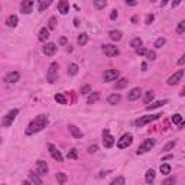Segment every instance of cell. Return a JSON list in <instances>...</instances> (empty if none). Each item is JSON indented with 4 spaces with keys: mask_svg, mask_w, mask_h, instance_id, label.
Returning a JSON list of instances; mask_svg holds the SVG:
<instances>
[{
    "mask_svg": "<svg viewBox=\"0 0 185 185\" xmlns=\"http://www.w3.org/2000/svg\"><path fill=\"white\" fill-rule=\"evenodd\" d=\"M172 122L174 123H175V124H179V123H181L182 122V116H181V114H174V116H172Z\"/></svg>",
    "mask_w": 185,
    "mask_h": 185,
    "instance_id": "f6af8a7d",
    "label": "cell"
},
{
    "mask_svg": "<svg viewBox=\"0 0 185 185\" xmlns=\"http://www.w3.org/2000/svg\"><path fill=\"white\" fill-rule=\"evenodd\" d=\"M185 64V55H182L181 58L178 59V65H184Z\"/></svg>",
    "mask_w": 185,
    "mask_h": 185,
    "instance_id": "816d5d0a",
    "label": "cell"
},
{
    "mask_svg": "<svg viewBox=\"0 0 185 185\" xmlns=\"http://www.w3.org/2000/svg\"><path fill=\"white\" fill-rule=\"evenodd\" d=\"M103 145H104V147H107V149L113 147V145H114V138L110 135V132L107 130V129L103 130Z\"/></svg>",
    "mask_w": 185,
    "mask_h": 185,
    "instance_id": "ba28073f",
    "label": "cell"
},
{
    "mask_svg": "<svg viewBox=\"0 0 185 185\" xmlns=\"http://www.w3.org/2000/svg\"><path fill=\"white\" fill-rule=\"evenodd\" d=\"M110 19H111V20H116V19H117V10H111V13H110Z\"/></svg>",
    "mask_w": 185,
    "mask_h": 185,
    "instance_id": "f907efd6",
    "label": "cell"
},
{
    "mask_svg": "<svg viewBox=\"0 0 185 185\" xmlns=\"http://www.w3.org/2000/svg\"><path fill=\"white\" fill-rule=\"evenodd\" d=\"M160 116H162L160 113L151 114V116H142L140 119H138V120H136V126L142 127V126H145V124H147V123L153 122V120H158V119H160Z\"/></svg>",
    "mask_w": 185,
    "mask_h": 185,
    "instance_id": "5b68a950",
    "label": "cell"
},
{
    "mask_svg": "<svg viewBox=\"0 0 185 185\" xmlns=\"http://www.w3.org/2000/svg\"><path fill=\"white\" fill-rule=\"evenodd\" d=\"M127 84H129V80H127V78H120V80L116 81L114 88H116V90H122V88H124V87H127Z\"/></svg>",
    "mask_w": 185,
    "mask_h": 185,
    "instance_id": "cb8c5ba5",
    "label": "cell"
},
{
    "mask_svg": "<svg viewBox=\"0 0 185 185\" xmlns=\"http://www.w3.org/2000/svg\"><path fill=\"white\" fill-rule=\"evenodd\" d=\"M88 92H91V87L90 85H84L81 88V94H88Z\"/></svg>",
    "mask_w": 185,
    "mask_h": 185,
    "instance_id": "7dc6e473",
    "label": "cell"
},
{
    "mask_svg": "<svg viewBox=\"0 0 185 185\" xmlns=\"http://www.w3.org/2000/svg\"><path fill=\"white\" fill-rule=\"evenodd\" d=\"M94 6L101 10V9H104L106 6H107V2H106V0H96V2H94Z\"/></svg>",
    "mask_w": 185,
    "mask_h": 185,
    "instance_id": "74e56055",
    "label": "cell"
},
{
    "mask_svg": "<svg viewBox=\"0 0 185 185\" xmlns=\"http://www.w3.org/2000/svg\"><path fill=\"white\" fill-rule=\"evenodd\" d=\"M39 41L41 42H45V41H48V38H49V30L46 29V28H42V29L39 30Z\"/></svg>",
    "mask_w": 185,
    "mask_h": 185,
    "instance_id": "603a6c76",
    "label": "cell"
},
{
    "mask_svg": "<svg viewBox=\"0 0 185 185\" xmlns=\"http://www.w3.org/2000/svg\"><path fill=\"white\" fill-rule=\"evenodd\" d=\"M56 78H58V62H52L46 72V80L49 83H55Z\"/></svg>",
    "mask_w": 185,
    "mask_h": 185,
    "instance_id": "3957f363",
    "label": "cell"
},
{
    "mask_svg": "<svg viewBox=\"0 0 185 185\" xmlns=\"http://www.w3.org/2000/svg\"><path fill=\"white\" fill-rule=\"evenodd\" d=\"M77 72H78V65H77V64H70V67H68V74H70V75H75Z\"/></svg>",
    "mask_w": 185,
    "mask_h": 185,
    "instance_id": "836d02e7",
    "label": "cell"
},
{
    "mask_svg": "<svg viewBox=\"0 0 185 185\" xmlns=\"http://www.w3.org/2000/svg\"><path fill=\"white\" fill-rule=\"evenodd\" d=\"M55 101L59 103V104H67V97L64 96V94H55Z\"/></svg>",
    "mask_w": 185,
    "mask_h": 185,
    "instance_id": "1f68e13d",
    "label": "cell"
},
{
    "mask_svg": "<svg viewBox=\"0 0 185 185\" xmlns=\"http://www.w3.org/2000/svg\"><path fill=\"white\" fill-rule=\"evenodd\" d=\"M46 124H48V116L46 114H39V116L35 117V120H32L29 123V126L26 129V135L30 136L34 133H38V132L43 130L46 127Z\"/></svg>",
    "mask_w": 185,
    "mask_h": 185,
    "instance_id": "6da1fadb",
    "label": "cell"
},
{
    "mask_svg": "<svg viewBox=\"0 0 185 185\" xmlns=\"http://www.w3.org/2000/svg\"><path fill=\"white\" fill-rule=\"evenodd\" d=\"M147 70V65H146V62H143L142 64V71H146Z\"/></svg>",
    "mask_w": 185,
    "mask_h": 185,
    "instance_id": "11a10c76",
    "label": "cell"
},
{
    "mask_svg": "<svg viewBox=\"0 0 185 185\" xmlns=\"http://www.w3.org/2000/svg\"><path fill=\"white\" fill-rule=\"evenodd\" d=\"M153 97H155V92H153V91H146V92H145V97H143L145 104H149V103L153 100Z\"/></svg>",
    "mask_w": 185,
    "mask_h": 185,
    "instance_id": "f546056e",
    "label": "cell"
},
{
    "mask_svg": "<svg viewBox=\"0 0 185 185\" xmlns=\"http://www.w3.org/2000/svg\"><path fill=\"white\" fill-rule=\"evenodd\" d=\"M36 172H38V175L41 177V175H48V164H46L45 160H38L36 162Z\"/></svg>",
    "mask_w": 185,
    "mask_h": 185,
    "instance_id": "7c38bea8",
    "label": "cell"
},
{
    "mask_svg": "<svg viewBox=\"0 0 185 185\" xmlns=\"http://www.w3.org/2000/svg\"><path fill=\"white\" fill-rule=\"evenodd\" d=\"M175 182H177V178L171 177V178H168V179H165V181L162 182V185H175Z\"/></svg>",
    "mask_w": 185,
    "mask_h": 185,
    "instance_id": "ee69618b",
    "label": "cell"
},
{
    "mask_svg": "<svg viewBox=\"0 0 185 185\" xmlns=\"http://www.w3.org/2000/svg\"><path fill=\"white\" fill-rule=\"evenodd\" d=\"M22 185H32V182H30V181H23V184H22Z\"/></svg>",
    "mask_w": 185,
    "mask_h": 185,
    "instance_id": "6f0895ef",
    "label": "cell"
},
{
    "mask_svg": "<svg viewBox=\"0 0 185 185\" xmlns=\"http://www.w3.org/2000/svg\"><path fill=\"white\" fill-rule=\"evenodd\" d=\"M6 23H7V26H10V28H16V25H17V16H16V15H10V16L7 17Z\"/></svg>",
    "mask_w": 185,
    "mask_h": 185,
    "instance_id": "484cf974",
    "label": "cell"
},
{
    "mask_svg": "<svg viewBox=\"0 0 185 185\" xmlns=\"http://www.w3.org/2000/svg\"><path fill=\"white\" fill-rule=\"evenodd\" d=\"M109 36H110V39H111V41H116V42H119V41L123 38V34L120 32V30H110Z\"/></svg>",
    "mask_w": 185,
    "mask_h": 185,
    "instance_id": "44dd1931",
    "label": "cell"
},
{
    "mask_svg": "<svg viewBox=\"0 0 185 185\" xmlns=\"http://www.w3.org/2000/svg\"><path fill=\"white\" fill-rule=\"evenodd\" d=\"M127 6H136L138 4V2H126Z\"/></svg>",
    "mask_w": 185,
    "mask_h": 185,
    "instance_id": "db71d44e",
    "label": "cell"
},
{
    "mask_svg": "<svg viewBox=\"0 0 185 185\" xmlns=\"http://www.w3.org/2000/svg\"><path fill=\"white\" fill-rule=\"evenodd\" d=\"M68 129H70V133L72 135V138H74V139H83V136H84V135H83V132H81L80 129L75 126V124H70Z\"/></svg>",
    "mask_w": 185,
    "mask_h": 185,
    "instance_id": "2e32d148",
    "label": "cell"
},
{
    "mask_svg": "<svg viewBox=\"0 0 185 185\" xmlns=\"http://www.w3.org/2000/svg\"><path fill=\"white\" fill-rule=\"evenodd\" d=\"M67 174H64V172H58L56 174V181H58L59 185H64L65 182H67Z\"/></svg>",
    "mask_w": 185,
    "mask_h": 185,
    "instance_id": "f1b7e54d",
    "label": "cell"
},
{
    "mask_svg": "<svg viewBox=\"0 0 185 185\" xmlns=\"http://www.w3.org/2000/svg\"><path fill=\"white\" fill-rule=\"evenodd\" d=\"M0 9H2V7H0Z\"/></svg>",
    "mask_w": 185,
    "mask_h": 185,
    "instance_id": "91938a15",
    "label": "cell"
},
{
    "mask_svg": "<svg viewBox=\"0 0 185 185\" xmlns=\"http://www.w3.org/2000/svg\"><path fill=\"white\" fill-rule=\"evenodd\" d=\"M87 41H88V35L87 34H81L80 36H78V39H77V42H78L80 46H84L85 43H87Z\"/></svg>",
    "mask_w": 185,
    "mask_h": 185,
    "instance_id": "4dcf8cb0",
    "label": "cell"
},
{
    "mask_svg": "<svg viewBox=\"0 0 185 185\" xmlns=\"http://www.w3.org/2000/svg\"><path fill=\"white\" fill-rule=\"evenodd\" d=\"M48 149H49L51 156H52V158H54L56 162H64V156L61 155V152L56 149V146H55V145H52V143H48Z\"/></svg>",
    "mask_w": 185,
    "mask_h": 185,
    "instance_id": "52a82bcc",
    "label": "cell"
},
{
    "mask_svg": "<svg viewBox=\"0 0 185 185\" xmlns=\"http://www.w3.org/2000/svg\"><path fill=\"white\" fill-rule=\"evenodd\" d=\"M51 3H52L51 0H48V2H46V0H39V7H38V10H39V12H43L45 9L49 7Z\"/></svg>",
    "mask_w": 185,
    "mask_h": 185,
    "instance_id": "83f0119b",
    "label": "cell"
},
{
    "mask_svg": "<svg viewBox=\"0 0 185 185\" xmlns=\"http://www.w3.org/2000/svg\"><path fill=\"white\" fill-rule=\"evenodd\" d=\"M100 100V92H91V96L87 98V104H94L96 101Z\"/></svg>",
    "mask_w": 185,
    "mask_h": 185,
    "instance_id": "4316f807",
    "label": "cell"
},
{
    "mask_svg": "<svg viewBox=\"0 0 185 185\" xmlns=\"http://www.w3.org/2000/svg\"><path fill=\"white\" fill-rule=\"evenodd\" d=\"M133 143V136L130 135V133H126V135H123L122 138L119 139L117 142V147L119 149H126V147H129Z\"/></svg>",
    "mask_w": 185,
    "mask_h": 185,
    "instance_id": "8992f818",
    "label": "cell"
},
{
    "mask_svg": "<svg viewBox=\"0 0 185 185\" xmlns=\"http://www.w3.org/2000/svg\"><path fill=\"white\" fill-rule=\"evenodd\" d=\"M97 151H98V146H97V145H90V146L87 147V152H88V153H96Z\"/></svg>",
    "mask_w": 185,
    "mask_h": 185,
    "instance_id": "bcb514c9",
    "label": "cell"
},
{
    "mask_svg": "<svg viewBox=\"0 0 185 185\" xmlns=\"http://www.w3.org/2000/svg\"><path fill=\"white\" fill-rule=\"evenodd\" d=\"M103 52H104L107 56H110V58L120 54L119 48H117V46H114V45H103Z\"/></svg>",
    "mask_w": 185,
    "mask_h": 185,
    "instance_id": "8fae6325",
    "label": "cell"
},
{
    "mask_svg": "<svg viewBox=\"0 0 185 185\" xmlns=\"http://www.w3.org/2000/svg\"><path fill=\"white\" fill-rule=\"evenodd\" d=\"M78 158V152L77 149H71V151L68 152V159H77Z\"/></svg>",
    "mask_w": 185,
    "mask_h": 185,
    "instance_id": "b9f144b4",
    "label": "cell"
},
{
    "mask_svg": "<svg viewBox=\"0 0 185 185\" xmlns=\"http://www.w3.org/2000/svg\"><path fill=\"white\" fill-rule=\"evenodd\" d=\"M19 78H20V74L17 71H12V72H9V74H6L4 81H6L7 84H15V83L19 81Z\"/></svg>",
    "mask_w": 185,
    "mask_h": 185,
    "instance_id": "4fadbf2b",
    "label": "cell"
},
{
    "mask_svg": "<svg viewBox=\"0 0 185 185\" xmlns=\"http://www.w3.org/2000/svg\"><path fill=\"white\" fill-rule=\"evenodd\" d=\"M132 22H133V23H138V16H133V17H132Z\"/></svg>",
    "mask_w": 185,
    "mask_h": 185,
    "instance_id": "9f6ffc18",
    "label": "cell"
},
{
    "mask_svg": "<svg viewBox=\"0 0 185 185\" xmlns=\"http://www.w3.org/2000/svg\"><path fill=\"white\" fill-rule=\"evenodd\" d=\"M182 77H184V70H178L177 72H174L172 75L168 78V84L169 85H177L178 83L182 80Z\"/></svg>",
    "mask_w": 185,
    "mask_h": 185,
    "instance_id": "9c48e42d",
    "label": "cell"
},
{
    "mask_svg": "<svg viewBox=\"0 0 185 185\" xmlns=\"http://www.w3.org/2000/svg\"><path fill=\"white\" fill-rule=\"evenodd\" d=\"M147 61H155L156 59V52L155 51H151V49H146V54H145Z\"/></svg>",
    "mask_w": 185,
    "mask_h": 185,
    "instance_id": "d6a6232c",
    "label": "cell"
},
{
    "mask_svg": "<svg viewBox=\"0 0 185 185\" xmlns=\"http://www.w3.org/2000/svg\"><path fill=\"white\" fill-rule=\"evenodd\" d=\"M29 181L32 182V185H42V179L38 174L35 172H29Z\"/></svg>",
    "mask_w": 185,
    "mask_h": 185,
    "instance_id": "d6986e66",
    "label": "cell"
},
{
    "mask_svg": "<svg viewBox=\"0 0 185 185\" xmlns=\"http://www.w3.org/2000/svg\"><path fill=\"white\" fill-rule=\"evenodd\" d=\"M56 49H58V46L55 45V43L48 42V43H45V46H43V54H45L46 56H52V55H55Z\"/></svg>",
    "mask_w": 185,
    "mask_h": 185,
    "instance_id": "5bb4252c",
    "label": "cell"
},
{
    "mask_svg": "<svg viewBox=\"0 0 185 185\" xmlns=\"http://www.w3.org/2000/svg\"><path fill=\"white\" fill-rule=\"evenodd\" d=\"M175 145H177V142H175V140H171V142H168V143H166V145L164 146V152L172 151L174 147H175Z\"/></svg>",
    "mask_w": 185,
    "mask_h": 185,
    "instance_id": "d590c367",
    "label": "cell"
},
{
    "mask_svg": "<svg viewBox=\"0 0 185 185\" xmlns=\"http://www.w3.org/2000/svg\"><path fill=\"white\" fill-rule=\"evenodd\" d=\"M153 19H155V16H153L152 13H151V15H147V16H146V23H147V25H151L152 22H153Z\"/></svg>",
    "mask_w": 185,
    "mask_h": 185,
    "instance_id": "681fc988",
    "label": "cell"
},
{
    "mask_svg": "<svg viewBox=\"0 0 185 185\" xmlns=\"http://www.w3.org/2000/svg\"><path fill=\"white\" fill-rule=\"evenodd\" d=\"M136 54H138V55H145V54H146V48H143V46L138 48V49H136Z\"/></svg>",
    "mask_w": 185,
    "mask_h": 185,
    "instance_id": "c3c4849f",
    "label": "cell"
},
{
    "mask_svg": "<svg viewBox=\"0 0 185 185\" xmlns=\"http://www.w3.org/2000/svg\"><path fill=\"white\" fill-rule=\"evenodd\" d=\"M184 32H185V22L182 20V22H179V25H178V28H177V34L182 35Z\"/></svg>",
    "mask_w": 185,
    "mask_h": 185,
    "instance_id": "60d3db41",
    "label": "cell"
},
{
    "mask_svg": "<svg viewBox=\"0 0 185 185\" xmlns=\"http://www.w3.org/2000/svg\"><path fill=\"white\" fill-rule=\"evenodd\" d=\"M130 46H133L135 49L140 48V46H142V39H140V38H133L130 41Z\"/></svg>",
    "mask_w": 185,
    "mask_h": 185,
    "instance_id": "e575fe53",
    "label": "cell"
},
{
    "mask_svg": "<svg viewBox=\"0 0 185 185\" xmlns=\"http://www.w3.org/2000/svg\"><path fill=\"white\" fill-rule=\"evenodd\" d=\"M58 10L61 15H67V13L70 12V3L65 2V0H61L58 3Z\"/></svg>",
    "mask_w": 185,
    "mask_h": 185,
    "instance_id": "e0dca14e",
    "label": "cell"
},
{
    "mask_svg": "<svg viewBox=\"0 0 185 185\" xmlns=\"http://www.w3.org/2000/svg\"><path fill=\"white\" fill-rule=\"evenodd\" d=\"M165 43H166V39L165 38H158L155 41V48H162Z\"/></svg>",
    "mask_w": 185,
    "mask_h": 185,
    "instance_id": "ab89813d",
    "label": "cell"
},
{
    "mask_svg": "<svg viewBox=\"0 0 185 185\" xmlns=\"http://www.w3.org/2000/svg\"><path fill=\"white\" fill-rule=\"evenodd\" d=\"M153 146H155V139H146V140L138 147L136 153H138V155H143V153H146V152L151 151Z\"/></svg>",
    "mask_w": 185,
    "mask_h": 185,
    "instance_id": "277c9868",
    "label": "cell"
},
{
    "mask_svg": "<svg viewBox=\"0 0 185 185\" xmlns=\"http://www.w3.org/2000/svg\"><path fill=\"white\" fill-rule=\"evenodd\" d=\"M17 114H19V110H17V109L10 110V111H9V113L6 114L3 119H2V126H3V127L12 126V123L15 122V119H16Z\"/></svg>",
    "mask_w": 185,
    "mask_h": 185,
    "instance_id": "7a4b0ae2",
    "label": "cell"
},
{
    "mask_svg": "<svg viewBox=\"0 0 185 185\" xmlns=\"http://www.w3.org/2000/svg\"><path fill=\"white\" fill-rule=\"evenodd\" d=\"M140 96H142V91H140V88H139V87H136V88H133L130 92H129V100L135 101V100H138Z\"/></svg>",
    "mask_w": 185,
    "mask_h": 185,
    "instance_id": "ffe728a7",
    "label": "cell"
},
{
    "mask_svg": "<svg viewBox=\"0 0 185 185\" xmlns=\"http://www.w3.org/2000/svg\"><path fill=\"white\" fill-rule=\"evenodd\" d=\"M119 78V71L117 70H107L103 75L104 83H110V81H116Z\"/></svg>",
    "mask_w": 185,
    "mask_h": 185,
    "instance_id": "30bf717a",
    "label": "cell"
},
{
    "mask_svg": "<svg viewBox=\"0 0 185 185\" xmlns=\"http://www.w3.org/2000/svg\"><path fill=\"white\" fill-rule=\"evenodd\" d=\"M124 182H126V179H124L123 177H117L116 179L111 181V184L110 185H124Z\"/></svg>",
    "mask_w": 185,
    "mask_h": 185,
    "instance_id": "f35d334b",
    "label": "cell"
},
{
    "mask_svg": "<svg viewBox=\"0 0 185 185\" xmlns=\"http://www.w3.org/2000/svg\"><path fill=\"white\" fill-rule=\"evenodd\" d=\"M48 28H49V29H55V28H56V17H51L49 19V22H48Z\"/></svg>",
    "mask_w": 185,
    "mask_h": 185,
    "instance_id": "7bdbcfd3",
    "label": "cell"
},
{
    "mask_svg": "<svg viewBox=\"0 0 185 185\" xmlns=\"http://www.w3.org/2000/svg\"><path fill=\"white\" fill-rule=\"evenodd\" d=\"M59 43H61L62 46H65V45H67V38H64V36H62V38L59 39Z\"/></svg>",
    "mask_w": 185,
    "mask_h": 185,
    "instance_id": "f5cc1de1",
    "label": "cell"
},
{
    "mask_svg": "<svg viewBox=\"0 0 185 185\" xmlns=\"http://www.w3.org/2000/svg\"><path fill=\"white\" fill-rule=\"evenodd\" d=\"M168 103V100H160V101H155V103H151V104L146 106V110H153V109H158V107H162Z\"/></svg>",
    "mask_w": 185,
    "mask_h": 185,
    "instance_id": "7402d4cb",
    "label": "cell"
},
{
    "mask_svg": "<svg viewBox=\"0 0 185 185\" xmlns=\"http://www.w3.org/2000/svg\"><path fill=\"white\" fill-rule=\"evenodd\" d=\"M184 126H185V123H184V122L179 123V129H184Z\"/></svg>",
    "mask_w": 185,
    "mask_h": 185,
    "instance_id": "680465c9",
    "label": "cell"
},
{
    "mask_svg": "<svg viewBox=\"0 0 185 185\" xmlns=\"http://www.w3.org/2000/svg\"><path fill=\"white\" fill-rule=\"evenodd\" d=\"M32 7H34V2L32 0H23L20 3V10L22 13H25V15H29L32 12Z\"/></svg>",
    "mask_w": 185,
    "mask_h": 185,
    "instance_id": "9a60e30c",
    "label": "cell"
},
{
    "mask_svg": "<svg viewBox=\"0 0 185 185\" xmlns=\"http://www.w3.org/2000/svg\"><path fill=\"white\" fill-rule=\"evenodd\" d=\"M120 100H122V96H120V94H116V92L107 97V103H109V104H111V106L119 104V103H120Z\"/></svg>",
    "mask_w": 185,
    "mask_h": 185,
    "instance_id": "ac0fdd59",
    "label": "cell"
},
{
    "mask_svg": "<svg viewBox=\"0 0 185 185\" xmlns=\"http://www.w3.org/2000/svg\"><path fill=\"white\" fill-rule=\"evenodd\" d=\"M155 177H156V174L153 169H149L146 172V177H145V181L147 182V184H153V181H155Z\"/></svg>",
    "mask_w": 185,
    "mask_h": 185,
    "instance_id": "d4e9b609",
    "label": "cell"
},
{
    "mask_svg": "<svg viewBox=\"0 0 185 185\" xmlns=\"http://www.w3.org/2000/svg\"><path fill=\"white\" fill-rule=\"evenodd\" d=\"M160 172L164 174V175H168V174L171 172V165L162 164V165H160Z\"/></svg>",
    "mask_w": 185,
    "mask_h": 185,
    "instance_id": "8d00e7d4",
    "label": "cell"
}]
</instances>
